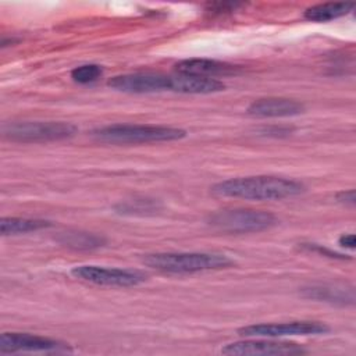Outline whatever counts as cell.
Here are the masks:
<instances>
[{"mask_svg": "<svg viewBox=\"0 0 356 356\" xmlns=\"http://www.w3.org/2000/svg\"><path fill=\"white\" fill-rule=\"evenodd\" d=\"M50 221L40 218H22V217H4L0 221V231L3 235H18L32 231L49 228Z\"/></svg>", "mask_w": 356, "mask_h": 356, "instance_id": "16", "label": "cell"}, {"mask_svg": "<svg viewBox=\"0 0 356 356\" xmlns=\"http://www.w3.org/2000/svg\"><path fill=\"white\" fill-rule=\"evenodd\" d=\"M71 274L85 282L103 286H135L146 280V275L136 270L103 267V266H76Z\"/></svg>", "mask_w": 356, "mask_h": 356, "instance_id": "6", "label": "cell"}, {"mask_svg": "<svg viewBox=\"0 0 356 356\" xmlns=\"http://www.w3.org/2000/svg\"><path fill=\"white\" fill-rule=\"evenodd\" d=\"M330 331V327L320 321H289L252 324L238 330V334L249 338H280L286 335H318Z\"/></svg>", "mask_w": 356, "mask_h": 356, "instance_id": "7", "label": "cell"}, {"mask_svg": "<svg viewBox=\"0 0 356 356\" xmlns=\"http://www.w3.org/2000/svg\"><path fill=\"white\" fill-rule=\"evenodd\" d=\"M143 263L159 271L172 274H191L209 270H221L235 264V261L225 254L203 252L152 253L143 257Z\"/></svg>", "mask_w": 356, "mask_h": 356, "instance_id": "2", "label": "cell"}, {"mask_svg": "<svg viewBox=\"0 0 356 356\" xmlns=\"http://www.w3.org/2000/svg\"><path fill=\"white\" fill-rule=\"evenodd\" d=\"M95 139L107 143H150L170 142L186 136L181 128L164 125H139V124H113L92 131Z\"/></svg>", "mask_w": 356, "mask_h": 356, "instance_id": "3", "label": "cell"}, {"mask_svg": "<svg viewBox=\"0 0 356 356\" xmlns=\"http://www.w3.org/2000/svg\"><path fill=\"white\" fill-rule=\"evenodd\" d=\"M222 355H256V356H267V355H300L306 353V350L293 342H280L271 339H248L239 341L225 345L221 349Z\"/></svg>", "mask_w": 356, "mask_h": 356, "instance_id": "9", "label": "cell"}, {"mask_svg": "<svg viewBox=\"0 0 356 356\" xmlns=\"http://www.w3.org/2000/svg\"><path fill=\"white\" fill-rule=\"evenodd\" d=\"M305 191L302 182L275 177L256 175L239 177L221 181L211 188V192L225 197H239L245 200H280L292 197Z\"/></svg>", "mask_w": 356, "mask_h": 356, "instance_id": "1", "label": "cell"}, {"mask_svg": "<svg viewBox=\"0 0 356 356\" xmlns=\"http://www.w3.org/2000/svg\"><path fill=\"white\" fill-rule=\"evenodd\" d=\"M102 74H103V70H102L100 65H97V64H82V65L75 67L71 71V78L76 83L86 85V83H90V82H95L96 79H99L102 76Z\"/></svg>", "mask_w": 356, "mask_h": 356, "instance_id": "18", "label": "cell"}, {"mask_svg": "<svg viewBox=\"0 0 356 356\" xmlns=\"http://www.w3.org/2000/svg\"><path fill=\"white\" fill-rule=\"evenodd\" d=\"M57 241L67 248L75 249V250H92L103 246L106 243V239L100 235L85 232V231H67L61 232L57 236Z\"/></svg>", "mask_w": 356, "mask_h": 356, "instance_id": "15", "label": "cell"}, {"mask_svg": "<svg viewBox=\"0 0 356 356\" xmlns=\"http://www.w3.org/2000/svg\"><path fill=\"white\" fill-rule=\"evenodd\" d=\"M337 202L342 203V204H348V206H355L356 203V196H355V189H349V191H341L335 195Z\"/></svg>", "mask_w": 356, "mask_h": 356, "instance_id": "20", "label": "cell"}, {"mask_svg": "<svg viewBox=\"0 0 356 356\" xmlns=\"http://www.w3.org/2000/svg\"><path fill=\"white\" fill-rule=\"evenodd\" d=\"M65 345L51 338L33 335L28 332H4L0 337V352H60Z\"/></svg>", "mask_w": 356, "mask_h": 356, "instance_id": "10", "label": "cell"}, {"mask_svg": "<svg viewBox=\"0 0 356 356\" xmlns=\"http://www.w3.org/2000/svg\"><path fill=\"white\" fill-rule=\"evenodd\" d=\"M76 134V127L63 121H18L3 127V135L14 142L64 140Z\"/></svg>", "mask_w": 356, "mask_h": 356, "instance_id": "5", "label": "cell"}, {"mask_svg": "<svg viewBox=\"0 0 356 356\" xmlns=\"http://www.w3.org/2000/svg\"><path fill=\"white\" fill-rule=\"evenodd\" d=\"M107 85L124 93H154L171 90V75L161 72H134L115 75Z\"/></svg>", "mask_w": 356, "mask_h": 356, "instance_id": "8", "label": "cell"}, {"mask_svg": "<svg viewBox=\"0 0 356 356\" xmlns=\"http://www.w3.org/2000/svg\"><path fill=\"white\" fill-rule=\"evenodd\" d=\"M303 103L288 97H261L252 102L248 114L253 117H292L303 113Z\"/></svg>", "mask_w": 356, "mask_h": 356, "instance_id": "11", "label": "cell"}, {"mask_svg": "<svg viewBox=\"0 0 356 356\" xmlns=\"http://www.w3.org/2000/svg\"><path fill=\"white\" fill-rule=\"evenodd\" d=\"M338 243L346 249H353L355 248V235L353 234H343L339 236Z\"/></svg>", "mask_w": 356, "mask_h": 356, "instance_id": "22", "label": "cell"}, {"mask_svg": "<svg viewBox=\"0 0 356 356\" xmlns=\"http://www.w3.org/2000/svg\"><path fill=\"white\" fill-rule=\"evenodd\" d=\"M120 213H138V211H152L156 209V204L150 200H134L120 204L117 207Z\"/></svg>", "mask_w": 356, "mask_h": 356, "instance_id": "19", "label": "cell"}, {"mask_svg": "<svg viewBox=\"0 0 356 356\" xmlns=\"http://www.w3.org/2000/svg\"><path fill=\"white\" fill-rule=\"evenodd\" d=\"M309 250H313V252H318V253H321V254H324V256H328V257H334V259H346V257H343V254H339V253H335V252H331L330 249H325V248H323L321 245H316V243H307V245H305Z\"/></svg>", "mask_w": 356, "mask_h": 356, "instance_id": "21", "label": "cell"}, {"mask_svg": "<svg viewBox=\"0 0 356 356\" xmlns=\"http://www.w3.org/2000/svg\"><path fill=\"white\" fill-rule=\"evenodd\" d=\"M175 72L216 78L235 72V65L209 58H188L175 64Z\"/></svg>", "mask_w": 356, "mask_h": 356, "instance_id": "13", "label": "cell"}, {"mask_svg": "<svg viewBox=\"0 0 356 356\" xmlns=\"http://www.w3.org/2000/svg\"><path fill=\"white\" fill-rule=\"evenodd\" d=\"M209 225L228 234L260 232L274 227L277 217L264 210L254 209H224L211 213L207 217Z\"/></svg>", "mask_w": 356, "mask_h": 356, "instance_id": "4", "label": "cell"}, {"mask_svg": "<svg viewBox=\"0 0 356 356\" xmlns=\"http://www.w3.org/2000/svg\"><path fill=\"white\" fill-rule=\"evenodd\" d=\"M225 85L217 78L175 72L171 75V90L191 95H209L224 90Z\"/></svg>", "mask_w": 356, "mask_h": 356, "instance_id": "12", "label": "cell"}, {"mask_svg": "<svg viewBox=\"0 0 356 356\" xmlns=\"http://www.w3.org/2000/svg\"><path fill=\"white\" fill-rule=\"evenodd\" d=\"M306 291V296L317 300H324L330 303H352L353 302V292L346 291L342 288H328V286H312Z\"/></svg>", "mask_w": 356, "mask_h": 356, "instance_id": "17", "label": "cell"}, {"mask_svg": "<svg viewBox=\"0 0 356 356\" xmlns=\"http://www.w3.org/2000/svg\"><path fill=\"white\" fill-rule=\"evenodd\" d=\"M353 3H324L305 10L303 17L313 22H328L346 15L353 10Z\"/></svg>", "mask_w": 356, "mask_h": 356, "instance_id": "14", "label": "cell"}]
</instances>
